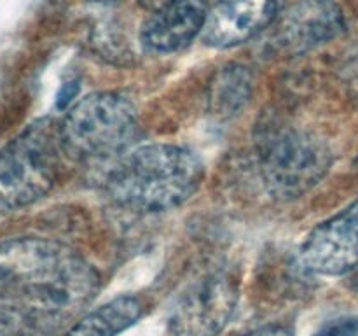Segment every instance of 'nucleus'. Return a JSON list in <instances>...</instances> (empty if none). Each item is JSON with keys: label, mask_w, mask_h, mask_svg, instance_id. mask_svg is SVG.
<instances>
[{"label": "nucleus", "mask_w": 358, "mask_h": 336, "mask_svg": "<svg viewBox=\"0 0 358 336\" xmlns=\"http://www.w3.org/2000/svg\"><path fill=\"white\" fill-rule=\"evenodd\" d=\"M98 287L96 270L59 241L37 237L0 241V300L31 310L48 336L79 321Z\"/></svg>", "instance_id": "f257e3e1"}, {"label": "nucleus", "mask_w": 358, "mask_h": 336, "mask_svg": "<svg viewBox=\"0 0 358 336\" xmlns=\"http://www.w3.org/2000/svg\"><path fill=\"white\" fill-rule=\"evenodd\" d=\"M203 161L177 144H149L115 160L105 178L108 198L131 212L156 214L184 205L201 186Z\"/></svg>", "instance_id": "f03ea898"}, {"label": "nucleus", "mask_w": 358, "mask_h": 336, "mask_svg": "<svg viewBox=\"0 0 358 336\" xmlns=\"http://www.w3.org/2000/svg\"><path fill=\"white\" fill-rule=\"evenodd\" d=\"M259 174L275 200L310 192L332 167V150L317 133L283 121H266L255 135Z\"/></svg>", "instance_id": "7ed1b4c3"}, {"label": "nucleus", "mask_w": 358, "mask_h": 336, "mask_svg": "<svg viewBox=\"0 0 358 336\" xmlns=\"http://www.w3.org/2000/svg\"><path fill=\"white\" fill-rule=\"evenodd\" d=\"M59 122H31L0 150V217L31 205L48 195L62 163Z\"/></svg>", "instance_id": "20e7f679"}, {"label": "nucleus", "mask_w": 358, "mask_h": 336, "mask_svg": "<svg viewBox=\"0 0 358 336\" xmlns=\"http://www.w3.org/2000/svg\"><path fill=\"white\" fill-rule=\"evenodd\" d=\"M136 135V108L115 91L84 97L59 122L63 153L84 161H107L128 153Z\"/></svg>", "instance_id": "39448f33"}, {"label": "nucleus", "mask_w": 358, "mask_h": 336, "mask_svg": "<svg viewBox=\"0 0 358 336\" xmlns=\"http://www.w3.org/2000/svg\"><path fill=\"white\" fill-rule=\"evenodd\" d=\"M240 300V280L229 268L196 276L177 296L168 317L175 336H217L233 317Z\"/></svg>", "instance_id": "423d86ee"}, {"label": "nucleus", "mask_w": 358, "mask_h": 336, "mask_svg": "<svg viewBox=\"0 0 358 336\" xmlns=\"http://www.w3.org/2000/svg\"><path fill=\"white\" fill-rule=\"evenodd\" d=\"M299 262L317 275H346L358 268V200L318 224L304 238Z\"/></svg>", "instance_id": "0eeeda50"}, {"label": "nucleus", "mask_w": 358, "mask_h": 336, "mask_svg": "<svg viewBox=\"0 0 358 336\" xmlns=\"http://www.w3.org/2000/svg\"><path fill=\"white\" fill-rule=\"evenodd\" d=\"M346 18L334 0H299L283 10L271 35L275 51L287 56L303 55L345 34Z\"/></svg>", "instance_id": "6e6552de"}, {"label": "nucleus", "mask_w": 358, "mask_h": 336, "mask_svg": "<svg viewBox=\"0 0 358 336\" xmlns=\"http://www.w3.org/2000/svg\"><path fill=\"white\" fill-rule=\"evenodd\" d=\"M285 10V0H219L210 7L203 41L217 49L248 42L276 23Z\"/></svg>", "instance_id": "1a4fd4ad"}, {"label": "nucleus", "mask_w": 358, "mask_h": 336, "mask_svg": "<svg viewBox=\"0 0 358 336\" xmlns=\"http://www.w3.org/2000/svg\"><path fill=\"white\" fill-rule=\"evenodd\" d=\"M210 0H164L142 27V41L150 51L175 52L203 31Z\"/></svg>", "instance_id": "9d476101"}, {"label": "nucleus", "mask_w": 358, "mask_h": 336, "mask_svg": "<svg viewBox=\"0 0 358 336\" xmlns=\"http://www.w3.org/2000/svg\"><path fill=\"white\" fill-rule=\"evenodd\" d=\"M142 310L136 298H114L83 315L62 336H117L142 317Z\"/></svg>", "instance_id": "9b49d317"}, {"label": "nucleus", "mask_w": 358, "mask_h": 336, "mask_svg": "<svg viewBox=\"0 0 358 336\" xmlns=\"http://www.w3.org/2000/svg\"><path fill=\"white\" fill-rule=\"evenodd\" d=\"M252 97V77L245 66L229 65L219 70L210 84L208 107L213 115L227 119L243 111Z\"/></svg>", "instance_id": "f8f14e48"}, {"label": "nucleus", "mask_w": 358, "mask_h": 336, "mask_svg": "<svg viewBox=\"0 0 358 336\" xmlns=\"http://www.w3.org/2000/svg\"><path fill=\"white\" fill-rule=\"evenodd\" d=\"M0 336H48L38 318L27 307L13 301L0 303Z\"/></svg>", "instance_id": "ddd939ff"}, {"label": "nucleus", "mask_w": 358, "mask_h": 336, "mask_svg": "<svg viewBox=\"0 0 358 336\" xmlns=\"http://www.w3.org/2000/svg\"><path fill=\"white\" fill-rule=\"evenodd\" d=\"M339 76H341V80L345 84L346 91H348L350 98L355 102L358 107V41L341 58Z\"/></svg>", "instance_id": "4468645a"}, {"label": "nucleus", "mask_w": 358, "mask_h": 336, "mask_svg": "<svg viewBox=\"0 0 358 336\" xmlns=\"http://www.w3.org/2000/svg\"><path fill=\"white\" fill-rule=\"evenodd\" d=\"M313 336H358V314L325 322Z\"/></svg>", "instance_id": "2eb2a0df"}, {"label": "nucleus", "mask_w": 358, "mask_h": 336, "mask_svg": "<svg viewBox=\"0 0 358 336\" xmlns=\"http://www.w3.org/2000/svg\"><path fill=\"white\" fill-rule=\"evenodd\" d=\"M241 336H294V332L283 326H266V328L254 329V331L245 332Z\"/></svg>", "instance_id": "dca6fc26"}, {"label": "nucleus", "mask_w": 358, "mask_h": 336, "mask_svg": "<svg viewBox=\"0 0 358 336\" xmlns=\"http://www.w3.org/2000/svg\"><path fill=\"white\" fill-rule=\"evenodd\" d=\"M76 91H77L76 83L65 84V86H63V90L59 91V94H58V105H59V107H65V105L69 104L70 100H72V97L76 94Z\"/></svg>", "instance_id": "f3484780"}, {"label": "nucleus", "mask_w": 358, "mask_h": 336, "mask_svg": "<svg viewBox=\"0 0 358 336\" xmlns=\"http://www.w3.org/2000/svg\"><path fill=\"white\" fill-rule=\"evenodd\" d=\"M350 289L353 290V293L358 294V268L355 272H352V275H350V282H348Z\"/></svg>", "instance_id": "a211bd4d"}, {"label": "nucleus", "mask_w": 358, "mask_h": 336, "mask_svg": "<svg viewBox=\"0 0 358 336\" xmlns=\"http://www.w3.org/2000/svg\"><path fill=\"white\" fill-rule=\"evenodd\" d=\"M91 2H98V4H112V2H119V0H91Z\"/></svg>", "instance_id": "6ab92c4d"}]
</instances>
